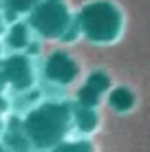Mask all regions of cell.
Returning a JSON list of instances; mask_svg holds the SVG:
<instances>
[{"label": "cell", "instance_id": "obj_9", "mask_svg": "<svg viewBox=\"0 0 150 152\" xmlns=\"http://www.w3.org/2000/svg\"><path fill=\"white\" fill-rule=\"evenodd\" d=\"M27 42H29L27 29H24L22 24H15L11 35H9V44H11L13 49H22V46H27Z\"/></svg>", "mask_w": 150, "mask_h": 152}, {"label": "cell", "instance_id": "obj_7", "mask_svg": "<svg viewBox=\"0 0 150 152\" xmlns=\"http://www.w3.org/2000/svg\"><path fill=\"white\" fill-rule=\"evenodd\" d=\"M75 121L82 132H93L97 128V113L89 106H82L75 110Z\"/></svg>", "mask_w": 150, "mask_h": 152}, {"label": "cell", "instance_id": "obj_10", "mask_svg": "<svg viewBox=\"0 0 150 152\" xmlns=\"http://www.w3.org/2000/svg\"><path fill=\"white\" fill-rule=\"evenodd\" d=\"M7 143H9V148H11L13 152H29V145H31V141L27 137V132H22V134H9V139H7Z\"/></svg>", "mask_w": 150, "mask_h": 152}, {"label": "cell", "instance_id": "obj_4", "mask_svg": "<svg viewBox=\"0 0 150 152\" xmlns=\"http://www.w3.org/2000/svg\"><path fill=\"white\" fill-rule=\"evenodd\" d=\"M2 77L7 80L15 91H24L33 84V69L24 55H13L4 62L2 66Z\"/></svg>", "mask_w": 150, "mask_h": 152}, {"label": "cell", "instance_id": "obj_12", "mask_svg": "<svg viewBox=\"0 0 150 152\" xmlns=\"http://www.w3.org/2000/svg\"><path fill=\"white\" fill-rule=\"evenodd\" d=\"M9 4L15 9V11H24V9H29V4H31V0H7Z\"/></svg>", "mask_w": 150, "mask_h": 152}, {"label": "cell", "instance_id": "obj_8", "mask_svg": "<svg viewBox=\"0 0 150 152\" xmlns=\"http://www.w3.org/2000/svg\"><path fill=\"white\" fill-rule=\"evenodd\" d=\"M108 102H110V106L115 108V110L124 113L135 104V97H132V93L128 91V88H115V91L110 93V97H108Z\"/></svg>", "mask_w": 150, "mask_h": 152}, {"label": "cell", "instance_id": "obj_1", "mask_svg": "<svg viewBox=\"0 0 150 152\" xmlns=\"http://www.w3.org/2000/svg\"><path fill=\"white\" fill-rule=\"evenodd\" d=\"M71 108L66 104H44L27 115L24 119V132L31 145L40 150L58 145L69 130Z\"/></svg>", "mask_w": 150, "mask_h": 152}, {"label": "cell", "instance_id": "obj_5", "mask_svg": "<svg viewBox=\"0 0 150 152\" xmlns=\"http://www.w3.org/2000/svg\"><path fill=\"white\" fill-rule=\"evenodd\" d=\"M46 77H49L51 82H58V84H71L77 77V73H80V69H77L75 60L71 55L66 53H53L46 60Z\"/></svg>", "mask_w": 150, "mask_h": 152}, {"label": "cell", "instance_id": "obj_2", "mask_svg": "<svg viewBox=\"0 0 150 152\" xmlns=\"http://www.w3.org/2000/svg\"><path fill=\"white\" fill-rule=\"evenodd\" d=\"M119 11L108 2H97L84 9L82 27L93 42H110L119 31Z\"/></svg>", "mask_w": 150, "mask_h": 152}, {"label": "cell", "instance_id": "obj_13", "mask_svg": "<svg viewBox=\"0 0 150 152\" xmlns=\"http://www.w3.org/2000/svg\"><path fill=\"white\" fill-rule=\"evenodd\" d=\"M0 152H11V150H7L4 145H0Z\"/></svg>", "mask_w": 150, "mask_h": 152}, {"label": "cell", "instance_id": "obj_11", "mask_svg": "<svg viewBox=\"0 0 150 152\" xmlns=\"http://www.w3.org/2000/svg\"><path fill=\"white\" fill-rule=\"evenodd\" d=\"M55 152H93V148H91V143H86V141H73V143L60 145Z\"/></svg>", "mask_w": 150, "mask_h": 152}, {"label": "cell", "instance_id": "obj_3", "mask_svg": "<svg viewBox=\"0 0 150 152\" xmlns=\"http://www.w3.org/2000/svg\"><path fill=\"white\" fill-rule=\"evenodd\" d=\"M31 22H33V27L42 35L55 38V35H60L62 31L66 29V24H69V11H66L62 4L46 2L42 7H38V11L33 13Z\"/></svg>", "mask_w": 150, "mask_h": 152}, {"label": "cell", "instance_id": "obj_14", "mask_svg": "<svg viewBox=\"0 0 150 152\" xmlns=\"http://www.w3.org/2000/svg\"><path fill=\"white\" fill-rule=\"evenodd\" d=\"M0 126H2V124H0Z\"/></svg>", "mask_w": 150, "mask_h": 152}, {"label": "cell", "instance_id": "obj_6", "mask_svg": "<svg viewBox=\"0 0 150 152\" xmlns=\"http://www.w3.org/2000/svg\"><path fill=\"white\" fill-rule=\"evenodd\" d=\"M110 86V80H108V75L106 73H93V75L89 77V82L82 86V91H80V102H82V106H89L93 108L97 102H100V97H102V93L106 91V88Z\"/></svg>", "mask_w": 150, "mask_h": 152}]
</instances>
